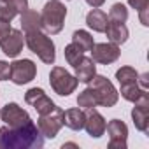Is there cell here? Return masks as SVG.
Here are the masks:
<instances>
[{
    "mask_svg": "<svg viewBox=\"0 0 149 149\" xmlns=\"http://www.w3.org/2000/svg\"><path fill=\"white\" fill-rule=\"evenodd\" d=\"M44 146V135L39 132L33 121L23 126H2L0 128V147L4 149H33Z\"/></svg>",
    "mask_w": 149,
    "mask_h": 149,
    "instance_id": "cell-1",
    "label": "cell"
},
{
    "mask_svg": "<svg viewBox=\"0 0 149 149\" xmlns=\"http://www.w3.org/2000/svg\"><path fill=\"white\" fill-rule=\"evenodd\" d=\"M25 44L28 46V49L37 54L40 58L42 63L53 65L56 60V47L54 42L47 37V33H44L42 30H32V32H25Z\"/></svg>",
    "mask_w": 149,
    "mask_h": 149,
    "instance_id": "cell-2",
    "label": "cell"
},
{
    "mask_svg": "<svg viewBox=\"0 0 149 149\" xmlns=\"http://www.w3.org/2000/svg\"><path fill=\"white\" fill-rule=\"evenodd\" d=\"M65 18H67V7H65V4H61L60 0H49V2L44 6L42 13H40L42 30L46 33H51V35L60 33L63 30Z\"/></svg>",
    "mask_w": 149,
    "mask_h": 149,
    "instance_id": "cell-3",
    "label": "cell"
},
{
    "mask_svg": "<svg viewBox=\"0 0 149 149\" xmlns=\"http://www.w3.org/2000/svg\"><path fill=\"white\" fill-rule=\"evenodd\" d=\"M49 84L53 88V91L60 97H68L70 93L76 91L79 81L76 76H72L68 70H65L63 67H53L51 74H49Z\"/></svg>",
    "mask_w": 149,
    "mask_h": 149,
    "instance_id": "cell-4",
    "label": "cell"
},
{
    "mask_svg": "<svg viewBox=\"0 0 149 149\" xmlns=\"http://www.w3.org/2000/svg\"><path fill=\"white\" fill-rule=\"evenodd\" d=\"M88 86L95 90V93L98 97V105H102V107H114L118 104L119 93H118L114 84L105 76H97L95 74V76L90 79Z\"/></svg>",
    "mask_w": 149,
    "mask_h": 149,
    "instance_id": "cell-5",
    "label": "cell"
},
{
    "mask_svg": "<svg viewBox=\"0 0 149 149\" xmlns=\"http://www.w3.org/2000/svg\"><path fill=\"white\" fill-rule=\"evenodd\" d=\"M61 126H63V109L58 105L53 111L39 116L37 128L46 139H54L58 135V132L61 130Z\"/></svg>",
    "mask_w": 149,
    "mask_h": 149,
    "instance_id": "cell-6",
    "label": "cell"
},
{
    "mask_svg": "<svg viewBox=\"0 0 149 149\" xmlns=\"http://www.w3.org/2000/svg\"><path fill=\"white\" fill-rule=\"evenodd\" d=\"M37 76V65L28 60V58H23V60H14L11 63V81L18 86H23V84H28L30 81H33Z\"/></svg>",
    "mask_w": 149,
    "mask_h": 149,
    "instance_id": "cell-7",
    "label": "cell"
},
{
    "mask_svg": "<svg viewBox=\"0 0 149 149\" xmlns=\"http://www.w3.org/2000/svg\"><path fill=\"white\" fill-rule=\"evenodd\" d=\"M0 119H2L7 126H13V128L23 126V125H26V123L32 121L30 114L23 107H19L18 104H14V102L6 104L2 109H0Z\"/></svg>",
    "mask_w": 149,
    "mask_h": 149,
    "instance_id": "cell-8",
    "label": "cell"
},
{
    "mask_svg": "<svg viewBox=\"0 0 149 149\" xmlns=\"http://www.w3.org/2000/svg\"><path fill=\"white\" fill-rule=\"evenodd\" d=\"M119 56H121L119 46L118 44H112V42H100V44H95L93 49H91V60L95 63L111 65Z\"/></svg>",
    "mask_w": 149,
    "mask_h": 149,
    "instance_id": "cell-9",
    "label": "cell"
},
{
    "mask_svg": "<svg viewBox=\"0 0 149 149\" xmlns=\"http://www.w3.org/2000/svg\"><path fill=\"white\" fill-rule=\"evenodd\" d=\"M25 102H26L28 105H32V107L37 111L39 116H40V114H46V112H49V111H53V109L56 107V104L44 93L42 88H30V90L25 93Z\"/></svg>",
    "mask_w": 149,
    "mask_h": 149,
    "instance_id": "cell-10",
    "label": "cell"
},
{
    "mask_svg": "<svg viewBox=\"0 0 149 149\" xmlns=\"http://www.w3.org/2000/svg\"><path fill=\"white\" fill-rule=\"evenodd\" d=\"M109 133V149H126L128 126L121 119H112L105 126Z\"/></svg>",
    "mask_w": 149,
    "mask_h": 149,
    "instance_id": "cell-11",
    "label": "cell"
},
{
    "mask_svg": "<svg viewBox=\"0 0 149 149\" xmlns=\"http://www.w3.org/2000/svg\"><path fill=\"white\" fill-rule=\"evenodd\" d=\"M23 44H25V33L21 30H14V28H11V32L7 35L0 39L2 53L9 58H16L23 51Z\"/></svg>",
    "mask_w": 149,
    "mask_h": 149,
    "instance_id": "cell-12",
    "label": "cell"
},
{
    "mask_svg": "<svg viewBox=\"0 0 149 149\" xmlns=\"http://www.w3.org/2000/svg\"><path fill=\"white\" fill-rule=\"evenodd\" d=\"M132 119L139 132L149 133V95L135 102V107L132 109Z\"/></svg>",
    "mask_w": 149,
    "mask_h": 149,
    "instance_id": "cell-13",
    "label": "cell"
},
{
    "mask_svg": "<svg viewBox=\"0 0 149 149\" xmlns=\"http://www.w3.org/2000/svg\"><path fill=\"white\" fill-rule=\"evenodd\" d=\"M105 126H107V123H105L104 116H102L98 111H95V107H93V109H86L84 130L88 132L90 137H93V139H100V137L105 133Z\"/></svg>",
    "mask_w": 149,
    "mask_h": 149,
    "instance_id": "cell-14",
    "label": "cell"
},
{
    "mask_svg": "<svg viewBox=\"0 0 149 149\" xmlns=\"http://www.w3.org/2000/svg\"><path fill=\"white\" fill-rule=\"evenodd\" d=\"M86 112L81 109H67L63 111V125L74 132H81L84 128Z\"/></svg>",
    "mask_w": 149,
    "mask_h": 149,
    "instance_id": "cell-15",
    "label": "cell"
},
{
    "mask_svg": "<svg viewBox=\"0 0 149 149\" xmlns=\"http://www.w3.org/2000/svg\"><path fill=\"white\" fill-rule=\"evenodd\" d=\"M109 39V42L112 44H125L128 40V28L125 23H116V21H109L107 26H105V32H104Z\"/></svg>",
    "mask_w": 149,
    "mask_h": 149,
    "instance_id": "cell-16",
    "label": "cell"
},
{
    "mask_svg": "<svg viewBox=\"0 0 149 149\" xmlns=\"http://www.w3.org/2000/svg\"><path fill=\"white\" fill-rule=\"evenodd\" d=\"M76 77H77V81L79 83H90V79L97 74V65H95V61L91 60V58H83L76 67Z\"/></svg>",
    "mask_w": 149,
    "mask_h": 149,
    "instance_id": "cell-17",
    "label": "cell"
},
{
    "mask_svg": "<svg viewBox=\"0 0 149 149\" xmlns=\"http://www.w3.org/2000/svg\"><path fill=\"white\" fill-rule=\"evenodd\" d=\"M109 23V18L107 14L102 11V9H93L86 14V25L93 30V32H98V33H104L105 32V26Z\"/></svg>",
    "mask_w": 149,
    "mask_h": 149,
    "instance_id": "cell-18",
    "label": "cell"
},
{
    "mask_svg": "<svg viewBox=\"0 0 149 149\" xmlns=\"http://www.w3.org/2000/svg\"><path fill=\"white\" fill-rule=\"evenodd\" d=\"M119 86H121V88H119L118 93H121V97H123L125 100L132 102V104L139 102L142 97L147 95V90H142V88L137 84V81H133V83H125V84H119Z\"/></svg>",
    "mask_w": 149,
    "mask_h": 149,
    "instance_id": "cell-19",
    "label": "cell"
},
{
    "mask_svg": "<svg viewBox=\"0 0 149 149\" xmlns=\"http://www.w3.org/2000/svg\"><path fill=\"white\" fill-rule=\"evenodd\" d=\"M21 28L23 33L25 32H32V30H42V21H40V14L33 9H26L21 13Z\"/></svg>",
    "mask_w": 149,
    "mask_h": 149,
    "instance_id": "cell-20",
    "label": "cell"
},
{
    "mask_svg": "<svg viewBox=\"0 0 149 149\" xmlns=\"http://www.w3.org/2000/svg\"><path fill=\"white\" fill-rule=\"evenodd\" d=\"M72 42H74V44H77L84 53H86V51H91L93 46H95L93 35L88 33L86 30H76V32L72 33Z\"/></svg>",
    "mask_w": 149,
    "mask_h": 149,
    "instance_id": "cell-21",
    "label": "cell"
},
{
    "mask_svg": "<svg viewBox=\"0 0 149 149\" xmlns=\"http://www.w3.org/2000/svg\"><path fill=\"white\" fill-rule=\"evenodd\" d=\"M77 105L83 107V109H93V107H97L98 105V97H97L95 90L90 88V86L86 90H83L79 93V97H77Z\"/></svg>",
    "mask_w": 149,
    "mask_h": 149,
    "instance_id": "cell-22",
    "label": "cell"
},
{
    "mask_svg": "<svg viewBox=\"0 0 149 149\" xmlns=\"http://www.w3.org/2000/svg\"><path fill=\"white\" fill-rule=\"evenodd\" d=\"M63 54H65L67 63H68V65H72V67H76V65L84 58V51H83L77 44H74V42H70L68 46H65Z\"/></svg>",
    "mask_w": 149,
    "mask_h": 149,
    "instance_id": "cell-23",
    "label": "cell"
},
{
    "mask_svg": "<svg viewBox=\"0 0 149 149\" xmlns=\"http://www.w3.org/2000/svg\"><path fill=\"white\" fill-rule=\"evenodd\" d=\"M109 21H116V23H125L128 19V9L125 4H114L109 11Z\"/></svg>",
    "mask_w": 149,
    "mask_h": 149,
    "instance_id": "cell-24",
    "label": "cell"
},
{
    "mask_svg": "<svg viewBox=\"0 0 149 149\" xmlns=\"http://www.w3.org/2000/svg\"><path fill=\"white\" fill-rule=\"evenodd\" d=\"M139 77V72L133 68V67H121L118 72H116V79L119 84H125V83H133L137 81Z\"/></svg>",
    "mask_w": 149,
    "mask_h": 149,
    "instance_id": "cell-25",
    "label": "cell"
},
{
    "mask_svg": "<svg viewBox=\"0 0 149 149\" xmlns=\"http://www.w3.org/2000/svg\"><path fill=\"white\" fill-rule=\"evenodd\" d=\"M16 16H18V13H16L9 4L0 2V19H2V21H9V23H11Z\"/></svg>",
    "mask_w": 149,
    "mask_h": 149,
    "instance_id": "cell-26",
    "label": "cell"
},
{
    "mask_svg": "<svg viewBox=\"0 0 149 149\" xmlns=\"http://www.w3.org/2000/svg\"><path fill=\"white\" fill-rule=\"evenodd\" d=\"M0 2H6V4H9L18 14H21L23 11H26L28 9V0H0Z\"/></svg>",
    "mask_w": 149,
    "mask_h": 149,
    "instance_id": "cell-27",
    "label": "cell"
},
{
    "mask_svg": "<svg viewBox=\"0 0 149 149\" xmlns=\"http://www.w3.org/2000/svg\"><path fill=\"white\" fill-rule=\"evenodd\" d=\"M11 79V63L0 60V81H9Z\"/></svg>",
    "mask_w": 149,
    "mask_h": 149,
    "instance_id": "cell-28",
    "label": "cell"
},
{
    "mask_svg": "<svg viewBox=\"0 0 149 149\" xmlns=\"http://www.w3.org/2000/svg\"><path fill=\"white\" fill-rule=\"evenodd\" d=\"M128 6L135 11H142L149 7V0H128Z\"/></svg>",
    "mask_w": 149,
    "mask_h": 149,
    "instance_id": "cell-29",
    "label": "cell"
},
{
    "mask_svg": "<svg viewBox=\"0 0 149 149\" xmlns=\"http://www.w3.org/2000/svg\"><path fill=\"white\" fill-rule=\"evenodd\" d=\"M11 23L9 21H2V19H0V39H2L4 35H7L9 32H11Z\"/></svg>",
    "mask_w": 149,
    "mask_h": 149,
    "instance_id": "cell-30",
    "label": "cell"
},
{
    "mask_svg": "<svg viewBox=\"0 0 149 149\" xmlns=\"http://www.w3.org/2000/svg\"><path fill=\"white\" fill-rule=\"evenodd\" d=\"M147 79H149V74H142V76L137 77V84H139L142 90H147Z\"/></svg>",
    "mask_w": 149,
    "mask_h": 149,
    "instance_id": "cell-31",
    "label": "cell"
},
{
    "mask_svg": "<svg viewBox=\"0 0 149 149\" xmlns=\"http://www.w3.org/2000/svg\"><path fill=\"white\" fill-rule=\"evenodd\" d=\"M147 11H149V7H147V9H142V11H139L140 23H142L144 26H147V25H149V19H147Z\"/></svg>",
    "mask_w": 149,
    "mask_h": 149,
    "instance_id": "cell-32",
    "label": "cell"
},
{
    "mask_svg": "<svg viewBox=\"0 0 149 149\" xmlns=\"http://www.w3.org/2000/svg\"><path fill=\"white\" fill-rule=\"evenodd\" d=\"M86 4L91 6L93 9H97V7H102V6L105 4V0H86Z\"/></svg>",
    "mask_w": 149,
    "mask_h": 149,
    "instance_id": "cell-33",
    "label": "cell"
}]
</instances>
